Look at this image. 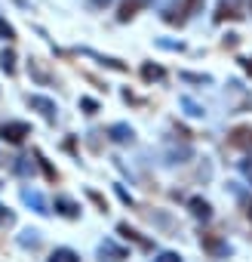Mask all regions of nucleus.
Segmentation results:
<instances>
[{
	"label": "nucleus",
	"instance_id": "1",
	"mask_svg": "<svg viewBox=\"0 0 252 262\" xmlns=\"http://www.w3.org/2000/svg\"><path fill=\"white\" fill-rule=\"evenodd\" d=\"M203 4H206V0H175V4L163 7V22H169V25H185L191 16H197V13L203 10Z\"/></svg>",
	"mask_w": 252,
	"mask_h": 262
},
{
	"label": "nucleus",
	"instance_id": "2",
	"mask_svg": "<svg viewBox=\"0 0 252 262\" xmlns=\"http://www.w3.org/2000/svg\"><path fill=\"white\" fill-rule=\"evenodd\" d=\"M0 136H4L7 142H13V145H19V142H25L31 136V126L25 120H10V123L0 126Z\"/></svg>",
	"mask_w": 252,
	"mask_h": 262
},
{
	"label": "nucleus",
	"instance_id": "3",
	"mask_svg": "<svg viewBox=\"0 0 252 262\" xmlns=\"http://www.w3.org/2000/svg\"><path fill=\"white\" fill-rule=\"evenodd\" d=\"M28 105H31V108H37L46 120H56V114H59L56 102H53V99H46V96H28Z\"/></svg>",
	"mask_w": 252,
	"mask_h": 262
},
{
	"label": "nucleus",
	"instance_id": "4",
	"mask_svg": "<svg viewBox=\"0 0 252 262\" xmlns=\"http://www.w3.org/2000/svg\"><path fill=\"white\" fill-rule=\"evenodd\" d=\"M228 142H231L234 148H252V126H237Z\"/></svg>",
	"mask_w": 252,
	"mask_h": 262
},
{
	"label": "nucleus",
	"instance_id": "5",
	"mask_svg": "<svg viewBox=\"0 0 252 262\" xmlns=\"http://www.w3.org/2000/svg\"><path fill=\"white\" fill-rule=\"evenodd\" d=\"M145 4H148V0H123V4H120V13H117V19H120V22L136 19V13H139Z\"/></svg>",
	"mask_w": 252,
	"mask_h": 262
},
{
	"label": "nucleus",
	"instance_id": "6",
	"mask_svg": "<svg viewBox=\"0 0 252 262\" xmlns=\"http://www.w3.org/2000/svg\"><path fill=\"white\" fill-rule=\"evenodd\" d=\"M108 136L114 139V142H133V126H126V123H114V126H108Z\"/></svg>",
	"mask_w": 252,
	"mask_h": 262
},
{
	"label": "nucleus",
	"instance_id": "7",
	"mask_svg": "<svg viewBox=\"0 0 252 262\" xmlns=\"http://www.w3.org/2000/svg\"><path fill=\"white\" fill-rule=\"evenodd\" d=\"M56 213H62V216H68V219H77V216H80V207H77L71 198H56Z\"/></svg>",
	"mask_w": 252,
	"mask_h": 262
},
{
	"label": "nucleus",
	"instance_id": "8",
	"mask_svg": "<svg viewBox=\"0 0 252 262\" xmlns=\"http://www.w3.org/2000/svg\"><path fill=\"white\" fill-rule=\"evenodd\" d=\"M203 247H206L212 256H228V244H221L215 234H203Z\"/></svg>",
	"mask_w": 252,
	"mask_h": 262
},
{
	"label": "nucleus",
	"instance_id": "9",
	"mask_svg": "<svg viewBox=\"0 0 252 262\" xmlns=\"http://www.w3.org/2000/svg\"><path fill=\"white\" fill-rule=\"evenodd\" d=\"M188 207H191V213H194L197 219H209V216H212V207H209V201H203V198H194Z\"/></svg>",
	"mask_w": 252,
	"mask_h": 262
},
{
	"label": "nucleus",
	"instance_id": "10",
	"mask_svg": "<svg viewBox=\"0 0 252 262\" xmlns=\"http://www.w3.org/2000/svg\"><path fill=\"white\" fill-rule=\"evenodd\" d=\"M49 262H80V256L71 247H56L53 256H49Z\"/></svg>",
	"mask_w": 252,
	"mask_h": 262
},
{
	"label": "nucleus",
	"instance_id": "11",
	"mask_svg": "<svg viewBox=\"0 0 252 262\" xmlns=\"http://www.w3.org/2000/svg\"><path fill=\"white\" fill-rule=\"evenodd\" d=\"M98 253H102V256L108 253V256H111V262H123L126 256H130V253H126V250H120V247H114L111 241H105V244L98 247Z\"/></svg>",
	"mask_w": 252,
	"mask_h": 262
},
{
	"label": "nucleus",
	"instance_id": "12",
	"mask_svg": "<svg viewBox=\"0 0 252 262\" xmlns=\"http://www.w3.org/2000/svg\"><path fill=\"white\" fill-rule=\"evenodd\" d=\"M117 231H120L123 237H130V241H136V244H139V247H145V250L151 247V241H145V237H139V231H136V228H130V225H126V222H120V225H117Z\"/></svg>",
	"mask_w": 252,
	"mask_h": 262
},
{
	"label": "nucleus",
	"instance_id": "13",
	"mask_svg": "<svg viewBox=\"0 0 252 262\" xmlns=\"http://www.w3.org/2000/svg\"><path fill=\"white\" fill-rule=\"evenodd\" d=\"M22 198H25V201H28V204H34V207H37V213H40V216H46V213H49V204H46V201H43V198H40V194H37V191H25V194H22Z\"/></svg>",
	"mask_w": 252,
	"mask_h": 262
},
{
	"label": "nucleus",
	"instance_id": "14",
	"mask_svg": "<svg viewBox=\"0 0 252 262\" xmlns=\"http://www.w3.org/2000/svg\"><path fill=\"white\" fill-rule=\"evenodd\" d=\"M163 74H166V71H163L160 65H151V62H145V65H142V77H145V80H160Z\"/></svg>",
	"mask_w": 252,
	"mask_h": 262
},
{
	"label": "nucleus",
	"instance_id": "15",
	"mask_svg": "<svg viewBox=\"0 0 252 262\" xmlns=\"http://www.w3.org/2000/svg\"><path fill=\"white\" fill-rule=\"evenodd\" d=\"M0 68H4L7 74H13V71H16V53H13V50H7L4 56H0Z\"/></svg>",
	"mask_w": 252,
	"mask_h": 262
},
{
	"label": "nucleus",
	"instance_id": "16",
	"mask_svg": "<svg viewBox=\"0 0 252 262\" xmlns=\"http://www.w3.org/2000/svg\"><path fill=\"white\" fill-rule=\"evenodd\" d=\"M151 262H182V256H179L175 250H163V253H157V259H151Z\"/></svg>",
	"mask_w": 252,
	"mask_h": 262
},
{
	"label": "nucleus",
	"instance_id": "17",
	"mask_svg": "<svg viewBox=\"0 0 252 262\" xmlns=\"http://www.w3.org/2000/svg\"><path fill=\"white\" fill-rule=\"evenodd\" d=\"M0 37H4V40H16V28L10 22H4V19H0Z\"/></svg>",
	"mask_w": 252,
	"mask_h": 262
},
{
	"label": "nucleus",
	"instance_id": "18",
	"mask_svg": "<svg viewBox=\"0 0 252 262\" xmlns=\"http://www.w3.org/2000/svg\"><path fill=\"white\" fill-rule=\"evenodd\" d=\"M13 222H16L13 210H10V207H4V204H0V225H13Z\"/></svg>",
	"mask_w": 252,
	"mask_h": 262
},
{
	"label": "nucleus",
	"instance_id": "19",
	"mask_svg": "<svg viewBox=\"0 0 252 262\" xmlns=\"http://www.w3.org/2000/svg\"><path fill=\"white\" fill-rule=\"evenodd\" d=\"M80 108H86V114H95V111H98V102L83 96V99H80Z\"/></svg>",
	"mask_w": 252,
	"mask_h": 262
},
{
	"label": "nucleus",
	"instance_id": "20",
	"mask_svg": "<svg viewBox=\"0 0 252 262\" xmlns=\"http://www.w3.org/2000/svg\"><path fill=\"white\" fill-rule=\"evenodd\" d=\"M89 7L92 10H105V7H111V0H89Z\"/></svg>",
	"mask_w": 252,
	"mask_h": 262
},
{
	"label": "nucleus",
	"instance_id": "21",
	"mask_svg": "<svg viewBox=\"0 0 252 262\" xmlns=\"http://www.w3.org/2000/svg\"><path fill=\"white\" fill-rule=\"evenodd\" d=\"M243 173H246V176L252 179V158H246V164H243Z\"/></svg>",
	"mask_w": 252,
	"mask_h": 262
},
{
	"label": "nucleus",
	"instance_id": "22",
	"mask_svg": "<svg viewBox=\"0 0 252 262\" xmlns=\"http://www.w3.org/2000/svg\"><path fill=\"white\" fill-rule=\"evenodd\" d=\"M117 194H120V201H126V204H133V198H130V194H126V191H123L120 185H117Z\"/></svg>",
	"mask_w": 252,
	"mask_h": 262
},
{
	"label": "nucleus",
	"instance_id": "23",
	"mask_svg": "<svg viewBox=\"0 0 252 262\" xmlns=\"http://www.w3.org/2000/svg\"><path fill=\"white\" fill-rule=\"evenodd\" d=\"M19 173H34V164H19Z\"/></svg>",
	"mask_w": 252,
	"mask_h": 262
},
{
	"label": "nucleus",
	"instance_id": "24",
	"mask_svg": "<svg viewBox=\"0 0 252 262\" xmlns=\"http://www.w3.org/2000/svg\"><path fill=\"white\" fill-rule=\"evenodd\" d=\"M243 68H246V71L252 74V59H246V62H243Z\"/></svg>",
	"mask_w": 252,
	"mask_h": 262
},
{
	"label": "nucleus",
	"instance_id": "25",
	"mask_svg": "<svg viewBox=\"0 0 252 262\" xmlns=\"http://www.w3.org/2000/svg\"><path fill=\"white\" fill-rule=\"evenodd\" d=\"M249 219H252V204H249Z\"/></svg>",
	"mask_w": 252,
	"mask_h": 262
},
{
	"label": "nucleus",
	"instance_id": "26",
	"mask_svg": "<svg viewBox=\"0 0 252 262\" xmlns=\"http://www.w3.org/2000/svg\"><path fill=\"white\" fill-rule=\"evenodd\" d=\"M249 7H252V0H249Z\"/></svg>",
	"mask_w": 252,
	"mask_h": 262
}]
</instances>
